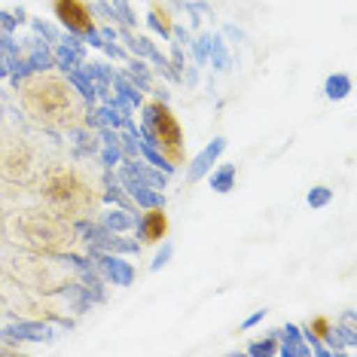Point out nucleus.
Listing matches in <instances>:
<instances>
[{"instance_id":"f257e3e1","label":"nucleus","mask_w":357,"mask_h":357,"mask_svg":"<svg viewBox=\"0 0 357 357\" xmlns=\"http://www.w3.org/2000/svg\"><path fill=\"white\" fill-rule=\"evenodd\" d=\"M19 104L25 110L28 123H34L40 132L46 135H68L77 126H83L89 104L77 95V89L68 83L61 70H40V74H28L15 86Z\"/></svg>"},{"instance_id":"6e6552de","label":"nucleus","mask_w":357,"mask_h":357,"mask_svg":"<svg viewBox=\"0 0 357 357\" xmlns=\"http://www.w3.org/2000/svg\"><path fill=\"white\" fill-rule=\"evenodd\" d=\"M168 214L165 208H141V214L135 217V238L141 241V248H150V245H162L168 238Z\"/></svg>"},{"instance_id":"9b49d317","label":"nucleus","mask_w":357,"mask_h":357,"mask_svg":"<svg viewBox=\"0 0 357 357\" xmlns=\"http://www.w3.org/2000/svg\"><path fill=\"white\" fill-rule=\"evenodd\" d=\"M299 330H303L305 342H324L333 354H342L345 351L342 342H339V336H336V321H333L330 314H314V318L305 321Z\"/></svg>"},{"instance_id":"4c0bfd02","label":"nucleus","mask_w":357,"mask_h":357,"mask_svg":"<svg viewBox=\"0 0 357 357\" xmlns=\"http://www.w3.org/2000/svg\"><path fill=\"white\" fill-rule=\"evenodd\" d=\"M266 314H269V312H266V308H257V312H254V314H250V318H245V321H241V330H254V327H257V324H259V321H263V318H266Z\"/></svg>"},{"instance_id":"393cba45","label":"nucleus","mask_w":357,"mask_h":357,"mask_svg":"<svg viewBox=\"0 0 357 357\" xmlns=\"http://www.w3.org/2000/svg\"><path fill=\"white\" fill-rule=\"evenodd\" d=\"M113 6V15H116V28H128V31H137L141 25V19H137L132 0H110Z\"/></svg>"},{"instance_id":"a211bd4d","label":"nucleus","mask_w":357,"mask_h":357,"mask_svg":"<svg viewBox=\"0 0 357 357\" xmlns=\"http://www.w3.org/2000/svg\"><path fill=\"white\" fill-rule=\"evenodd\" d=\"M116 40L126 46V52L132 55V59H144V61H147L153 55V50H156V43H153L150 37L137 34V31H128V28H116Z\"/></svg>"},{"instance_id":"39448f33","label":"nucleus","mask_w":357,"mask_h":357,"mask_svg":"<svg viewBox=\"0 0 357 357\" xmlns=\"http://www.w3.org/2000/svg\"><path fill=\"white\" fill-rule=\"evenodd\" d=\"M40 168V150L28 137H10V141L0 147V177L6 183H15V186H28L37 181Z\"/></svg>"},{"instance_id":"58836bf2","label":"nucleus","mask_w":357,"mask_h":357,"mask_svg":"<svg viewBox=\"0 0 357 357\" xmlns=\"http://www.w3.org/2000/svg\"><path fill=\"white\" fill-rule=\"evenodd\" d=\"M0 79H10V61H6V55H0Z\"/></svg>"},{"instance_id":"aec40b11","label":"nucleus","mask_w":357,"mask_h":357,"mask_svg":"<svg viewBox=\"0 0 357 357\" xmlns=\"http://www.w3.org/2000/svg\"><path fill=\"white\" fill-rule=\"evenodd\" d=\"M123 74H126L128 79H132V83H135L137 89H141L144 95H150L153 89H156V83H153V68H150V64L144 61V59H128Z\"/></svg>"},{"instance_id":"f704fd0d","label":"nucleus","mask_w":357,"mask_h":357,"mask_svg":"<svg viewBox=\"0 0 357 357\" xmlns=\"http://www.w3.org/2000/svg\"><path fill=\"white\" fill-rule=\"evenodd\" d=\"M101 50H104V55H107L110 61H128V59H132V55L126 52V46H123V43H116V40H110V43H104Z\"/></svg>"},{"instance_id":"bb28decb","label":"nucleus","mask_w":357,"mask_h":357,"mask_svg":"<svg viewBox=\"0 0 357 357\" xmlns=\"http://www.w3.org/2000/svg\"><path fill=\"white\" fill-rule=\"evenodd\" d=\"M119 153L123 159H141V135L128 132V128H119Z\"/></svg>"},{"instance_id":"f03ea898","label":"nucleus","mask_w":357,"mask_h":357,"mask_svg":"<svg viewBox=\"0 0 357 357\" xmlns=\"http://www.w3.org/2000/svg\"><path fill=\"white\" fill-rule=\"evenodd\" d=\"M34 186L40 208L74 226L83 220H95L104 205V183H95L89 172H83L74 162H50L46 168H40Z\"/></svg>"},{"instance_id":"6ab92c4d","label":"nucleus","mask_w":357,"mask_h":357,"mask_svg":"<svg viewBox=\"0 0 357 357\" xmlns=\"http://www.w3.org/2000/svg\"><path fill=\"white\" fill-rule=\"evenodd\" d=\"M135 211L128 208H119V205H110L107 211H98V223L110 232H132L135 229Z\"/></svg>"},{"instance_id":"1a4fd4ad","label":"nucleus","mask_w":357,"mask_h":357,"mask_svg":"<svg viewBox=\"0 0 357 357\" xmlns=\"http://www.w3.org/2000/svg\"><path fill=\"white\" fill-rule=\"evenodd\" d=\"M0 339L13 345L22 342H55V327L50 321H15L0 330Z\"/></svg>"},{"instance_id":"c756f323","label":"nucleus","mask_w":357,"mask_h":357,"mask_svg":"<svg viewBox=\"0 0 357 357\" xmlns=\"http://www.w3.org/2000/svg\"><path fill=\"white\" fill-rule=\"evenodd\" d=\"M28 22V15L25 10H0V34H15V28L19 25H25Z\"/></svg>"},{"instance_id":"4468645a","label":"nucleus","mask_w":357,"mask_h":357,"mask_svg":"<svg viewBox=\"0 0 357 357\" xmlns=\"http://www.w3.org/2000/svg\"><path fill=\"white\" fill-rule=\"evenodd\" d=\"M110 89H113V101H119L123 107H128V110H141V104H144V98L147 95L137 89L132 79H128L123 70H113V79H110Z\"/></svg>"},{"instance_id":"4be33fe9","label":"nucleus","mask_w":357,"mask_h":357,"mask_svg":"<svg viewBox=\"0 0 357 357\" xmlns=\"http://www.w3.org/2000/svg\"><path fill=\"white\" fill-rule=\"evenodd\" d=\"M208 64L214 70H220V74H226V70L232 68V55L229 50H226L223 43V34H211V43H208Z\"/></svg>"},{"instance_id":"5701e85b","label":"nucleus","mask_w":357,"mask_h":357,"mask_svg":"<svg viewBox=\"0 0 357 357\" xmlns=\"http://www.w3.org/2000/svg\"><path fill=\"white\" fill-rule=\"evenodd\" d=\"M132 196V202L137 208H165V192L156 190V186H150V183H141L137 190L128 192Z\"/></svg>"},{"instance_id":"ea45409f","label":"nucleus","mask_w":357,"mask_h":357,"mask_svg":"<svg viewBox=\"0 0 357 357\" xmlns=\"http://www.w3.org/2000/svg\"><path fill=\"white\" fill-rule=\"evenodd\" d=\"M0 238H3V214H0Z\"/></svg>"},{"instance_id":"b1692460","label":"nucleus","mask_w":357,"mask_h":357,"mask_svg":"<svg viewBox=\"0 0 357 357\" xmlns=\"http://www.w3.org/2000/svg\"><path fill=\"white\" fill-rule=\"evenodd\" d=\"M351 89H354V83L348 74H330L327 83H324V95H327L330 101H342L351 95Z\"/></svg>"},{"instance_id":"0eeeda50","label":"nucleus","mask_w":357,"mask_h":357,"mask_svg":"<svg viewBox=\"0 0 357 357\" xmlns=\"http://www.w3.org/2000/svg\"><path fill=\"white\" fill-rule=\"evenodd\" d=\"M86 257L107 284H116V287H132L135 284V266L123 254H104V250L86 248Z\"/></svg>"},{"instance_id":"72a5a7b5","label":"nucleus","mask_w":357,"mask_h":357,"mask_svg":"<svg viewBox=\"0 0 357 357\" xmlns=\"http://www.w3.org/2000/svg\"><path fill=\"white\" fill-rule=\"evenodd\" d=\"M165 55H168V61H172V68L177 70V74H183V68H186V50H183V46L172 40V46H168ZM181 83H183V79H181Z\"/></svg>"},{"instance_id":"20e7f679","label":"nucleus","mask_w":357,"mask_h":357,"mask_svg":"<svg viewBox=\"0 0 357 357\" xmlns=\"http://www.w3.org/2000/svg\"><path fill=\"white\" fill-rule=\"evenodd\" d=\"M141 137L156 147L165 162L172 165V172H181V165L186 162V137L183 126L174 116V110L168 107V101L162 98H144L141 104V126H137Z\"/></svg>"},{"instance_id":"2eb2a0df","label":"nucleus","mask_w":357,"mask_h":357,"mask_svg":"<svg viewBox=\"0 0 357 357\" xmlns=\"http://www.w3.org/2000/svg\"><path fill=\"white\" fill-rule=\"evenodd\" d=\"M22 55H25V64H28L31 74H40V70L55 68V64H52V46L46 43V40H40L37 34L31 37L25 46H22Z\"/></svg>"},{"instance_id":"dca6fc26","label":"nucleus","mask_w":357,"mask_h":357,"mask_svg":"<svg viewBox=\"0 0 357 357\" xmlns=\"http://www.w3.org/2000/svg\"><path fill=\"white\" fill-rule=\"evenodd\" d=\"M64 137H70V147H74V156L77 159H95L101 150V141H98V132L89 126H77L74 132H68Z\"/></svg>"},{"instance_id":"423d86ee","label":"nucleus","mask_w":357,"mask_h":357,"mask_svg":"<svg viewBox=\"0 0 357 357\" xmlns=\"http://www.w3.org/2000/svg\"><path fill=\"white\" fill-rule=\"evenodd\" d=\"M50 10L55 22L61 25V31H68V34L79 40H86L92 31H98V19H95L89 0H50Z\"/></svg>"},{"instance_id":"e433bc0d","label":"nucleus","mask_w":357,"mask_h":357,"mask_svg":"<svg viewBox=\"0 0 357 357\" xmlns=\"http://www.w3.org/2000/svg\"><path fill=\"white\" fill-rule=\"evenodd\" d=\"M186 10H190V28L196 31V28L202 25V15L208 13V6H205V3H190Z\"/></svg>"},{"instance_id":"ddd939ff","label":"nucleus","mask_w":357,"mask_h":357,"mask_svg":"<svg viewBox=\"0 0 357 357\" xmlns=\"http://www.w3.org/2000/svg\"><path fill=\"white\" fill-rule=\"evenodd\" d=\"M275 339H278V357H312V345L305 342L296 324H284L281 330H275Z\"/></svg>"},{"instance_id":"7ed1b4c3","label":"nucleus","mask_w":357,"mask_h":357,"mask_svg":"<svg viewBox=\"0 0 357 357\" xmlns=\"http://www.w3.org/2000/svg\"><path fill=\"white\" fill-rule=\"evenodd\" d=\"M13 226H15V241H22V245L31 248L34 254L61 257V254H68V250H74L79 241V232L74 223L61 220V217H55L43 208L19 214Z\"/></svg>"},{"instance_id":"412c9836","label":"nucleus","mask_w":357,"mask_h":357,"mask_svg":"<svg viewBox=\"0 0 357 357\" xmlns=\"http://www.w3.org/2000/svg\"><path fill=\"white\" fill-rule=\"evenodd\" d=\"M211 190L226 196V192L235 190V177H238V168H235V162H220L217 168H211Z\"/></svg>"},{"instance_id":"c85d7f7f","label":"nucleus","mask_w":357,"mask_h":357,"mask_svg":"<svg viewBox=\"0 0 357 357\" xmlns=\"http://www.w3.org/2000/svg\"><path fill=\"white\" fill-rule=\"evenodd\" d=\"M208 43H211V34H196L190 40V46H186V52L192 55V64H199V68L208 64Z\"/></svg>"},{"instance_id":"473e14b6","label":"nucleus","mask_w":357,"mask_h":357,"mask_svg":"<svg viewBox=\"0 0 357 357\" xmlns=\"http://www.w3.org/2000/svg\"><path fill=\"white\" fill-rule=\"evenodd\" d=\"M172 257H174V245L172 241H162V248L156 250V257H153V263H150V272H162L172 263Z\"/></svg>"},{"instance_id":"c9c22d12","label":"nucleus","mask_w":357,"mask_h":357,"mask_svg":"<svg viewBox=\"0 0 357 357\" xmlns=\"http://www.w3.org/2000/svg\"><path fill=\"white\" fill-rule=\"evenodd\" d=\"M181 79L190 89H196L199 86V64H192V61H186V68H183V74H181Z\"/></svg>"},{"instance_id":"2f4dec72","label":"nucleus","mask_w":357,"mask_h":357,"mask_svg":"<svg viewBox=\"0 0 357 357\" xmlns=\"http://www.w3.org/2000/svg\"><path fill=\"white\" fill-rule=\"evenodd\" d=\"M248 354H254V357H259V354H278V339H275V333H269L266 339H257V342H250L248 345Z\"/></svg>"},{"instance_id":"cd10ccee","label":"nucleus","mask_w":357,"mask_h":357,"mask_svg":"<svg viewBox=\"0 0 357 357\" xmlns=\"http://www.w3.org/2000/svg\"><path fill=\"white\" fill-rule=\"evenodd\" d=\"M28 25L34 28V34L40 37V40H46L50 46H55L61 40V25H52V22H46V19H28Z\"/></svg>"},{"instance_id":"7c9ffc66","label":"nucleus","mask_w":357,"mask_h":357,"mask_svg":"<svg viewBox=\"0 0 357 357\" xmlns=\"http://www.w3.org/2000/svg\"><path fill=\"white\" fill-rule=\"evenodd\" d=\"M305 202H308V208H327L330 202H333V190L330 186H312L308 190V196H305Z\"/></svg>"},{"instance_id":"f3484780","label":"nucleus","mask_w":357,"mask_h":357,"mask_svg":"<svg viewBox=\"0 0 357 357\" xmlns=\"http://www.w3.org/2000/svg\"><path fill=\"white\" fill-rule=\"evenodd\" d=\"M147 28L153 34H159L162 40H172V28H174V15L168 10L162 0H150V10H147Z\"/></svg>"},{"instance_id":"a878e982","label":"nucleus","mask_w":357,"mask_h":357,"mask_svg":"<svg viewBox=\"0 0 357 357\" xmlns=\"http://www.w3.org/2000/svg\"><path fill=\"white\" fill-rule=\"evenodd\" d=\"M64 77H68V83L77 89V95H79V98H83L86 104H98V98H95V83H92V79H89V77L83 74V68L68 70V74H64Z\"/></svg>"},{"instance_id":"9d476101","label":"nucleus","mask_w":357,"mask_h":357,"mask_svg":"<svg viewBox=\"0 0 357 357\" xmlns=\"http://www.w3.org/2000/svg\"><path fill=\"white\" fill-rule=\"evenodd\" d=\"M83 61H86V43L79 37H74V34H68V31H64L61 40L52 46V64H55V70L68 74V70L83 68Z\"/></svg>"},{"instance_id":"f8f14e48","label":"nucleus","mask_w":357,"mask_h":357,"mask_svg":"<svg viewBox=\"0 0 357 357\" xmlns=\"http://www.w3.org/2000/svg\"><path fill=\"white\" fill-rule=\"evenodd\" d=\"M226 147H229V141H226V137H214V141H211L205 150H199L196 156L190 159V172H186V181H190V183H199L202 177H208V172L217 165V162H220V156L226 153Z\"/></svg>"}]
</instances>
